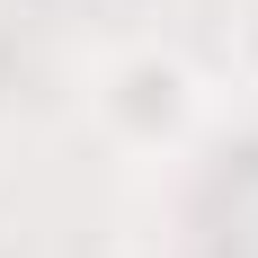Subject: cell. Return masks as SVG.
Here are the masks:
<instances>
[{"mask_svg":"<svg viewBox=\"0 0 258 258\" xmlns=\"http://www.w3.org/2000/svg\"><path fill=\"white\" fill-rule=\"evenodd\" d=\"M98 107H107V116L143 107V125H134V134L152 143V134H178L187 116H196V80H187V62H178V53H125V62L107 72Z\"/></svg>","mask_w":258,"mask_h":258,"instance_id":"6da1fadb","label":"cell"},{"mask_svg":"<svg viewBox=\"0 0 258 258\" xmlns=\"http://www.w3.org/2000/svg\"><path fill=\"white\" fill-rule=\"evenodd\" d=\"M232 62H240V72L258 80V0H249V9L232 18Z\"/></svg>","mask_w":258,"mask_h":258,"instance_id":"7a4b0ae2","label":"cell"}]
</instances>
